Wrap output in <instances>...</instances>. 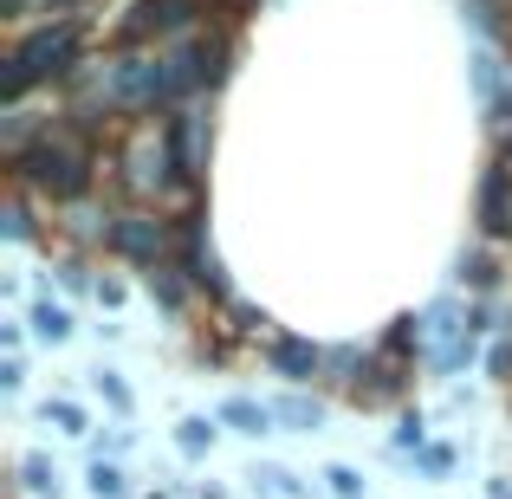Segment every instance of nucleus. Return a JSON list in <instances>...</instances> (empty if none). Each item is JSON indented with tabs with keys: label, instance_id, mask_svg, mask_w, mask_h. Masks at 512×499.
Segmentation results:
<instances>
[{
	"label": "nucleus",
	"instance_id": "obj_1",
	"mask_svg": "<svg viewBox=\"0 0 512 499\" xmlns=\"http://www.w3.org/2000/svg\"><path fill=\"white\" fill-rule=\"evenodd\" d=\"M214 422H221V428H234V435H247V441H266V435H273V422H279V409H273V402L227 396L221 409H214Z\"/></svg>",
	"mask_w": 512,
	"mask_h": 499
},
{
	"label": "nucleus",
	"instance_id": "obj_2",
	"mask_svg": "<svg viewBox=\"0 0 512 499\" xmlns=\"http://www.w3.org/2000/svg\"><path fill=\"white\" fill-rule=\"evenodd\" d=\"M214 441H221V422H208V415H182V422H175V448H182L188 461L214 454Z\"/></svg>",
	"mask_w": 512,
	"mask_h": 499
},
{
	"label": "nucleus",
	"instance_id": "obj_3",
	"mask_svg": "<svg viewBox=\"0 0 512 499\" xmlns=\"http://www.w3.org/2000/svg\"><path fill=\"white\" fill-rule=\"evenodd\" d=\"M72 312H65V305H52V299H39L33 305V337L39 344H72Z\"/></svg>",
	"mask_w": 512,
	"mask_h": 499
},
{
	"label": "nucleus",
	"instance_id": "obj_4",
	"mask_svg": "<svg viewBox=\"0 0 512 499\" xmlns=\"http://www.w3.org/2000/svg\"><path fill=\"white\" fill-rule=\"evenodd\" d=\"M253 493H266V499H305V487H299V474H286V467H253Z\"/></svg>",
	"mask_w": 512,
	"mask_h": 499
},
{
	"label": "nucleus",
	"instance_id": "obj_5",
	"mask_svg": "<svg viewBox=\"0 0 512 499\" xmlns=\"http://www.w3.org/2000/svg\"><path fill=\"white\" fill-rule=\"evenodd\" d=\"M273 409H279V415H286V422H292V428H299V435H312V428H318V422H325V409H318V402H305V396H286V402H273Z\"/></svg>",
	"mask_w": 512,
	"mask_h": 499
},
{
	"label": "nucleus",
	"instance_id": "obj_6",
	"mask_svg": "<svg viewBox=\"0 0 512 499\" xmlns=\"http://www.w3.org/2000/svg\"><path fill=\"white\" fill-rule=\"evenodd\" d=\"M91 383H98V396L104 402H111V409H137V396H130V383H124V376H117V370H91Z\"/></svg>",
	"mask_w": 512,
	"mask_h": 499
},
{
	"label": "nucleus",
	"instance_id": "obj_7",
	"mask_svg": "<svg viewBox=\"0 0 512 499\" xmlns=\"http://www.w3.org/2000/svg\"><path fill=\"white\" fill-rule=\"evenodd\" d=\"M124 467H111V461H98L91 467V499H124Z\"/></svg>",
	"mask_w": 512,
	"mask_h": 499
},
{
	"label": "nucleus",
	"instance_id": "obj_8",
	"mask_svg": "<svg viewBox=\"0 0 512 499\" xmlns=\"http://www.w3.org/2000/svg\"><path fill=\"white\" fill-rule=\"evenodd\" d=\"M46 428H59V435H85V409H72V402H46Z\"/></svg>",
	"mask_w": 512,
	"mask_h": 499
},
{
	"label": "nucleus",
	"instance_id": "obj_9",
	"mask_svg": "<svg viewBox=\"0 0 512 499\" xmlns=\"http://www.w3.org/2000/svg\"><path fill=\"white\" fill-rule=\"evenodd\" d=\"M325 487L338 493V499H363V474H357V467H344V461H331L325 467Z\"/></svg>",
	"mask_w": 512,
	"mask_h": 499
},
{
	"label": "nucleus",
	"instance_id": "obj_10",
	"mask_svg": "<svg viewBox=\"0 0 512 499\" xmlns=\"http://www.w3.org/2000/svg\"><path fill=\"white\" fill-rule=\"evenodd\" d=\"M26 487H33V493H52V499H59V474H52L46 461H26Z\"/></svg>",
	"mask_w": 512,
	"mask_h": 499
}]
</instances>
